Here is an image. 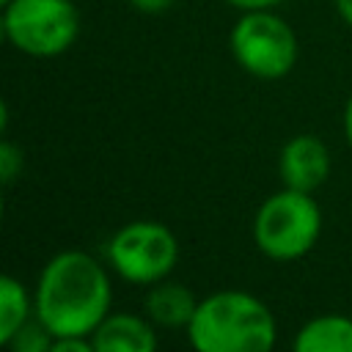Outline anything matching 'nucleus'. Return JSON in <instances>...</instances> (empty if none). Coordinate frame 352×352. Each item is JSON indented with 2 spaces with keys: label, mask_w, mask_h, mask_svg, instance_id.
I'll return each mask as SVG.
<instances>
[{
  "label": "nucleus",
  "mask_w": 352,
  "mask_h": 352,
  "mask_svg": "<svg viewBox=\"0 0 352 352\" xmlns=\"http://www.w3.org/2000/svg\"><path fill=\"white\" fill-rule=\"evenodd\" d=\"M113 286L107 270L82 250L52 256L36 283L33 316L55 338L91 336L110 314Z\"/></svg>",
  "instance_id": "nucleus-1"
},
{
  "label": "nucleus",
  "mask_w": 352,
  "mask_h": 352,
  "mask_svg": "<svg viewBox=\"0 0 352 352\" xmlns=\"http://www.w3.org/2000/svg\"><path fill=\"white\" fill-rule=\"evenodd\" d=\"M187 338L195 352H272L278 327L272 311L258 297L223 289L198 300Z\"/></svg>",
  "instance_id": "nucleus-2"
},
{
  "label": "nucleus",
  "mask_w": 352,
  "mask_h": 352,
  "mask_svg": "<svg viewBox=\"0 0 352 352\" xmlns=\"http://www.w3.org/2000/svg\"><path fill=\"white\" fill-rule=\"evenodd\" d=\"M322 231V212L311 192L283 187L270 195L253 217V242L272 261L305 256Z\"/></svg>",
  "instance_id": "nucleus-3"
},
{
  "label": "nucleus",
  "mask_w": 352,
  "mask_h": 352,
  "mask_svg": "<svg viewBox=\"0 0 352 352\" xmlns=\"http://www.w3.org/2000/svg\"><path fill=\"white\" fill-rule=\"evenodd\" d=\"M80 33L72 0H11L3 6V36L30 58L63 55Z\"/></svg>",
  "instance_id": "nucleus-4"
},
{
  "label": "nucleus",
  "mask_w": 352,
  "mask_h": 352,
  "mask_svg": "<svg viewBox=\"0 0 352 352\" xmlns=\"http://www.w3.org/2000/svg\"><path fill=\"white\" fill-rule=\"evenodd\" d=\"M234 60L258 80H280L297 63V36L292 25L261 8L245 11L228 36Z\"/></svg>",
  "instance_id": "nucleus-5"
},
{
  "label": "nucleus",
  "mask_w": 352,
  "mask_h": 352,
  "mask_svg": "<svg viewBox=\"0 0 352 352\" xmlns=\"http://www.w3.org/2000/svg\"><path fill=\"white\" fill-rule=\"evenodd\" d=\"M110 267L129 283L154 286L179 261V242L173 231L154 220H135L118 228L107 242Z\"/></svg>",
  "instance_id": "nucleus-6"
},
{
  "label": "nucleus",
  "mask_w": 352,
  "mask_h": 352,
  "mask_svg": "<svg viewBox=\"0 0 352 352\" xmlns=\"http://www.w3.org/2000/svg\"><path fill=\"white\" fill-rule=\"evenodd\" d=\"M278 173L283 187L314 192L330 173V151L316 135H294L286 140L278 157Z\"/></svg>",
  "instance_id": "nucleus-7"
},
{
  "label": "nucleus",
  "mask_w": 352,
  "mask_h": 352,
  "mask_svg": "<svg viewBox=\"0 0 352 352\" xmlns=\"http://www.w3.org/2000/svg\"><path fill=\"white\" fill-rule=\"evenodd\" d=\"M91 341L96 352H157L154 322L135 314H107Z\"/></svg>",
  "instance_id": "nucleus-8"
},
{
  "label": "nucleus",
  "mask_w": 352,
  "mask_h": 352,
  "mask_svg": "<svg viewBox=\"0 0 352 352\" xmlns=\"http://www.w3.org/2000/svg\"><path fill=\"white\" fill-rule=\"evenodd\" d=\"M292 352H352V319L344 314L308 319L297 330Z\"/></svg>",
  "instance_id": "nucleus-9"
},
{
  "label": "nucleus",
  "mask_w": 352,
  "mask_h": 352,
  "mask_svg": "<svg viewBox=\"0 0 352 352\" xmlns=\"http://www.w3.org/2000/svg\"><path fill=\"white\" fill-rule=\"evenodd\" d=\"M195 308H198L195 294L182 283L160 280L146 294V316L160 327H184L187 330Z\"/></svg>",
  "instance_id": "nucleus-10"
},
{
  "label": "nucleus",
  "mask_w": 352,
  "mask_h": 352,
  "mask_svg": "<svg viewBox=\"0 0 352 352\" xmlns=\"http://www.w3.org/2000/svg\"><path fill=\"white\" fill-rule=\"evenodd\" d=\"M30 311H33V302L25 286L16 278L3 275L0 278V341L3 344L30 319Z\"/></svg>",
  "instance_id": "nucleus-11"
},
{
  "label": "nucleus",
  "mask_w": 352,
  "mask_h": 352,
  "mask_svg": "<svg viewBox=\"0 0 352 352\" xmlns=\"http://www.w3.org/2000/svg\"><path fill=\"white\" fill-rule=\"evenodd\" d=\"M52 344H55V336H52V333L44 327V322H38L36 316L28 319V322L6 341L8 352H50Z\"/></svg>",
  "instance_id": "nucleus-12"
},
{
  "label": "nucleus",
  "mask_w": 352,
  "mask_h": 352,
  "mask_svg": "<svg viewBox=\"0 0 352 352\" xmlns=\"http://www.w3.org/2000/svg\"><path fill=\"white\" fill-rule=\"evenodd\" d=\"M19 170H22V148L14 146L11 140H3L0 143V179H3V184H11Z\"/></svg>",
  "instance_id": "nucleus-13"
},
{
  "label": "nucleus",
  "mask_w": 352,
  "mask_h": 352,
  "mask_svg": "<svg viewBox=\"0 0 352 352\" xmlns=\"http://www.w3.org/2000/svg\"><path fill=\"white\" fill-rule=\"evenodd\" d=\"M50 352H96V346L88 336H77V338H55Z\"/></svg>",
  "instance_id": "nucleus-14"
},
{
  "label": "nucleus",
  "mask_w": 352,
  "mask_h": 352,
  "mask_svg": "<svg viewBox=\"0 0 352 352\" xmlns=\"http://www.w3.org/2000/svg\"><path fill=\"white\" fill-rule=\"evenodd\" d=\"M135 11L140 14H148V16H157V14H165L176 0H126Z\"/></svg>",
  "instance_id": "nucleus-15"
},
{
  "label": "nucleus",
  "mask_w": 352,
  "mask_h": 352,
  "mask_svg": "<svg viewBox=\"0 0 352 352\" xmlns=\"http://www.w3.org/2000/svg\"><path fill=\"white\" fill-rule=\"evenodd\" d=\"M226 3L234 6V8H242V11H261V8L278 6L280 0H226Z\"/></svg>",
  "instance_id": "nucleus-16"
},
{
  "label": "nucleus",
  "mask_w": 352,
  "mask_h": 352,
  "mask_svg": "<svg viewBox=\"0 0 352 352\" xmlns=\"http://www.w3.org/2000/svg\"><path fill=\"white\" fill-rule=\"evenodd\" d=\"M344 138H346V143L352 146V94H349L346 107H344Z\"/></svg>",
  "instance_id": "nucleus-17"
},
{
  "label": "nucleus",
  "mask_w": 352,
  "mask_h": 352,
  "mask_svg": "<svg viewBox=\"0 0 352 352\" xmlns=\"http://www.w3.org/2000/svg\"><path fill=\"white\" fill-rule=\"evenodd\" d=\"M336 8H338V16L352 28V0H336Z\"/></svg>",
  "instance_id": "nucleus-18"
},
{
  "label": "nucleus",
  "mask_w": 352,
  "mask_h": 352,
  "mask_svg": "<svg viewBox=\"0 0 352 352\" xmlns=\"http://www.w3.org/2000/svg\"><path fill=\"white\" fill-rule=\"evenodd\" d=\"M8 3H11V0H0V6H8Z\"/></svg>",
  "instance_id": "nucleus-19"
}]
</instances>
